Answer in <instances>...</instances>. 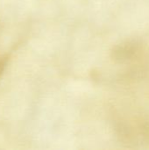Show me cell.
Returning a JSON list of instances; mask_svg holds the SVG:
<instances>
[{"instance_id":"6da1fadb","label":"cell","mask_w":149,"mask_h":150,"mask_svg":"<svg viewBox=\"0 0 149 150\" xmlns=\"http://www.w3.org/2000/svg\"><path fill=\"white\" fill-rule=\"evenodd\" d=\"M143 47L137 40H131L118 45L114 47L112 57L120 63L137 61L141 58Z\"/></svg>"}]
</instances>
